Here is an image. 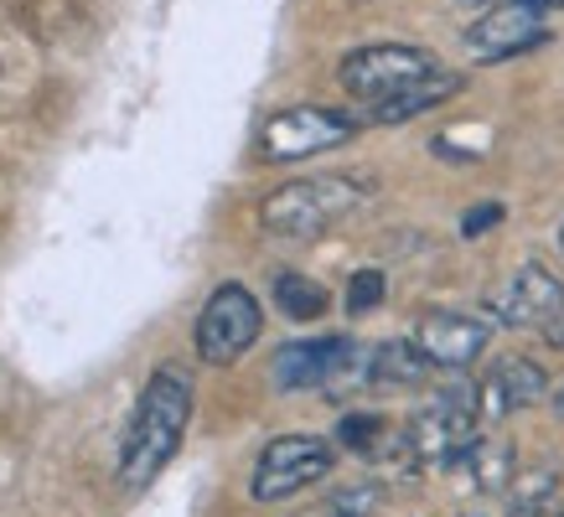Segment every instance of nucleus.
<instances>
[{
  "label": "nucleus",
  "instance_id": "nucleus-17",
  "mask_svg": "<svg viewBox=\"0 0 564 517\" xmlns=\"http://www.w3.org/2000/svg\"><path fill=\"white\" fill-rule=\"evenodd\" d=\"M378 502H383V486L378 482H352V486H343L337 497L326 502V513L332 517H373Z\"/></svg>",
  "mask_w": 564,
  "mask_h": 517
},
{
  "label": "nucleus",
  "instance_id": "nucleus-14",
  "mask_svg": "<svg viewBox=\"0 0 564 517\" xmlns=\"http://www.w3.org/2000/svg\"><path fill=\"white\" fill-rule=\"evenodd\" d=\"M554 492H560V471H554V465L518 471L513 497H508V517H544L549 507H554Z\"/></svg>",
  "mask_w": 564,
  "mask_h": 517
},
{
  "label": "nucleus",
  "instance_id": "nucleus-23",
  "mask_svg": "<svg viewBox=\"0 0 564 517\" xmlns=\"http://www.w3.org/2000/svg\"><path fill=\"white\" fill-rule=\"evenodd\" d=\"M533 11H539V16H549V11H564V0H529Z\"/></svg>",
  "mask_w": 564,
  "mask_h": 517
},
{
  "label": "nucleus",
  "instance_id": "nucleus-16",
  "mask_svg": "<svg viewBox=\"0 0 564 517\" xmlns=\"http://www.w3.org/2000/svg\"><path fill=\"white\" fill-rule=\"evenodd\" d=\"M471 461H477V486L481 492H502L508 476H513V446L508 440H487V446H471Z\"/></svg>",
  "mask_w": 564,
  "mask_h": 517
},
{
  "label": "nucleus",
  "instance_id": "nucleus-5",
  "mask_svg": "<svg viewBox=\"0 0 564 517\" xmlns=\"http://www.w3.org/2000/svg\"><path fill=\"white\" fill-rule=\"evenodd\" d=\"M430 73H441L435 52L414 47V42H373V47L347 52L337 78H343V88L358 103H378V99H389V94H399V88L430 78Z\"/></svg>",
  "mask_w": 564,
  "mask_h": 517
},
{
  "label": "nucleus",
  "instance_id": "nucleus-3",
  "mask_svg": "<svg viewBox=\"0 0 564 517\" xmlns=\"http://www.w3.org/2000/svg\"><path fill=\"white\" fill-rule=\"evenodd\" d=\"M368 362L373 346L352 342V337H316V342H285L274 352V388L301 394V388H326V394H347V388H368Z\"/></svg>",
  "mask_w": 564,
  "mask_h": 517
},
{
  "label": "nucleus",
  "instance_id": "nucleus-25",
  "mask_svg": "<svg viewBox=\"0 0 564 517\" xmlns=\"http://www.w3.org/2000/svg\"><path fill=\"white\" fill-rule=\"evenodd\" d=\"M560 409H564V383H560Z\"/></svg>",
  "mask_w": 564,
  "mask_h": 517
},
{
  "label": "nucleus",
  "instance_id": "nucleus-18",
  "mask_svg": "<svg viewBox=\"0 0 564 517\" xmlns=\"http://www.w3.org/2000/svg\"><path fill=\"white\" fill-rule=\"evenodd\" d=\"M343 446L347 450H362V455H368V450H378L383 446V435H389V425H383V419H378V414H347L343 419Z\"/></svg>",
  "mask_w": 564,
  "mask_h": 517
},
{
  "label": "nucleus",
  "instance_id": "nucleus-10",
  "mask_svg": "<svg viewBox=\"0 0 564 517\" xmlns=\"http://www.w3.org/2000/svg\"><path fill=\"white\" fill-rule=\"evenodd\" d=\"M497 310L513 321V327H539L544 316L564 310V285L549 275L544 264H523L508 285V300H497Z\"/></svg>",
  "mask_w": 564,
  "mask_h": 517
},
{
  "label": "nucleus",
  "instance_id": "nucleus-1",
  "mask_svg": "<svg viewBox=\"0 0 564 517\" xmlns=\"http://www.w3.org/2000/svg\"><path fill=\"white\" fill-rule=\"evenodd\" d=\"M192 425V378L182 367H155L145 394L135 404V419L124 430V450H120V482L130 492H145V486L172 465V455L182 450Z\"/></svg>",
  "mask_w": 564,
  "mask_h": 517
},
{
  "label": "nucleus",
  "instance_id": "nucleus-9",
  "mask_svg": "<svg viewBox=\"0 0 564 517\" xmlns=\"http://www.w3.org/2000/svg\"><path fill=\"white\" fill-rule=\"evenodd\" d=\"M492 331L477 316H462V310H430L414 327V346L425 352L430 367H471V362L487 352Z\"/></svg>",
  "mask_w": 564,
  "mask_h": 517
},
{
  "label": "nucleus",
  "instance_id": "nucleus-6",
  "mask_svg": "<svg viewBox=\"0 0 564 517\" xmlns=\"http://www.w3.org/2000/svg\"><path fill=\"white\" fill-rule=\"evenodd\" d=\"M259 331H264V310L254 295L243 285H218L197 316V358L207 367H234L259 342Z\"/></svg>",
  "mask_w": 564,
  "mask_h": 517
},
{
  "label": "nucleus",
  "instance_id": "nucleus-12",
  "mask_svg": "<svg viewBox=\"0 0 564 517\" xmlns=\"http://www.w3.org/2000/svg\"><path fill=\"white\" fill-rule=\"evenodd\" d=\"M487 383L502 394L508 409H529V404H544L549 398V373L533 358H518V352L497 362L492 373H487Z\"/></svg>",
  "mask_w": 564,
  "mask_h": 517
},
{
  "label": "nucleus",
  "instance_id": "nucleus-8",
  "mask_svg": "<svg viewBox=\"0 0 564 517\" xmlns=\"http://www.w3.org/2000/svg\"><path fill=\"white\" fill-rule=\"evenodd\" d=\"M549 21L533 11L529 0H497L487 6L471 26H466V47L477 63H508V57H523V52L544 47L549 42Z\"/></svg>",
  "mask_w": 564,
  "mask_h": 517
},
{
  "label": "nucleus",
  "instance_id": "nucleus-19",
  "mask_svg": "<svg viewBox=\"0 0 564 517\" xmlns=\"http://www.w3.org/2000/svg\"><path fill=\"white\" fill-rule=\"evenodd\" d=\"M383 290H389V285H383L378 270H358V275L347 279V310H352V316H368V310L383 306Z\"/></svg>",
  "mask_w": 564,
  "mask_h": 517
},
{
  "label": "nucleus",
  "instance_id": "nucleus-4",
  "mask_svg": "<svg viewBox=\"0 0 564 517\" xmlns=\"http://www.w3.org/2000/svg\"><path fill=\"white\" fill-rule=\"evenodd\" d=\"M358 114L347 109H326V103H295V109H280L264 120L259 130V155L264 161H306V155L337 151L358 135Z\"/></svg>",
  "mask_w": 564,
  "mask_h": 517
},
{
  "label": "nucleus",
  "instance_id": "nucleus-20",
  "mask_svg": "<svg viewBox=\"0 0 564 517\" xmlns=\"http://www.w3.org/2000/svg\"><path fill=\"white\" fill-rule=\"evenodd\" d=\"M430 151H435V155H481V151H487V140H481V135L477 140H462V130H445Z\"/></svg>",
  "mask_w": 564,
  "mask_h": 517
},
{
  "label": "nucleus",
  "instance_id": "nucleus-27",
  "mask_svg": "<svg viewBox=\"0 0 564 517\" xmlns=\"http://www.w3.org/2000/svg\"><path fill=\"white\" fill-rule=\"evenodd\" d=\"M560 249H564V228H560Z\"/></svg>",
  "mask_w": 564,
  "mask_h": 517
},
{
  "label": "nucleus",
  "instance_id": "nucleus-11",
  "mask_svg": "<svg viewBox=\"0 0 564 517\" xmlns=\"http://www.w3.org/2000/svg\"><path fill=\"white\" fill-rule=\"evenodd\" d=\"M462 84H466L462 73L441 68V73H430V78H420V84L389 94V99L368 103V120H373V124H404V120H414V114H425V109H441L445 99H456V94H462Z\"/></svg>",
  "mask_w": 564,
  "mask_h": 517
},
{
  "label": "nucleus",
  "instance_id": "nucleus-15",
  "mask_svg": "<svg viewBox=\"0 0 564 517\" xmlns=\"http://www.w3.org/2000/svg\"><path fill=\"white\" fill-rule=\"evenodd\" d=\"M274 300H280V310H285L291 321H316V316H326V290L306 275H280L274 279Z\"/></svg>",
  "mask_w": 564,
  "mask_h": 517
},
{
  "label": "nucleus",
  "instance_id": "nucleus-24",
  "mask_svg": "<svg viewBox=\"0 0 564 517\" xmlns=\"http://www.w3.org/2000/svg\"><path fill=\"white\" fill-rule=\"evenodd\" d=\"M549 517H564V507H554V513H549Z\"/></svg>",
  "mask_w": 564,
  "mask_h": 517
},
{
  "label": "nucleus",
  "instance_id": "nucleus-21",
  "mask_svg": "<svg viewBox=\"0 0 564 517\" xmlns=\"http://www.w3.org/2000/svg\"><path fill=\"white\" fill-rule=\"evenodd\" d=\"M497 218H502V207H497V202H481V207H471V212H466L462 233H466V239H477V233H487V228H497Z\"/></svg>",
  "mask_w": 564,
  "mask_h": 517
},
{
  "label": "nucleus",
  "instance_id": "nucleus-26",
  "mask_svg": "<svg viewBox=\"0 0 564 517\" xmlns=\"http://www.w3.org/2000/svg\"><path fill=\"white\" fill-rule=\"evenodd\" d=\"M477 6H497V0H477Z\"/></svg>",
  "mask_w": 564,
  "mask_h": 517
},
{
  "label": "nucleus",
  "instance_id": "nucleus-2",
  "mask_svg": "<svg viewBox=\"0 0 564 517\" xmlns=\"http://www.w3.org/2000/svg\"><path fill=\"white\" fill-rule=\"evenodd\" d=\"M368 202H373L368 176H301L259 202V223L280 239H322L326 228H337Z\"/></svg>",
  "mask_w": 564,
  "mask_h": 517
},
{
  "label": "nucleus",
  "instance_id": "nucleus-7",
  "mask_svg": "<svg viewBox=\"0 0 564 517\" xmlns=\"http://www.w3.org/2000/svg\"><path fill=\"white\" fill-rule=\"evenodd\" d=\"M332 471V446L322 435H280L270 446L259 450V465H254V502H285L295 492L316 486Z\"/></svg>",
  "mask_w": 564,
  "mask_h": 517
},
{
  "label": "nucleus",
  "instance_id": "nucleus-22",
  "mask_svg": "<svg viewBox=\"0 0 564 517\" xmlns=\"http://www.w3.org/2000/svg\"><path fill=\"white\" fill-rule=\"evenodd\" d=\"M539 331L549 337V346H564V310H554V316H544L539 321Z\"/></svg>",
  "mask_w": 564,
  "mask_h": 517
},
{
  "label": "nucleus",
  "instance_id": "nucleus-13",
  "mask_svg": "<svg viewBox=\"0 0 564 517\" xmlns=\"http://www.w3.org/2000/svg\"><path fill=\"white\" fill-rule=\"evenodd\" d=\"M430 378V362L414 342H383L368 362V388H414Z\"/></svg>",
  "mask_w": 564,
  "mask_h": 517
}]
</instances>
